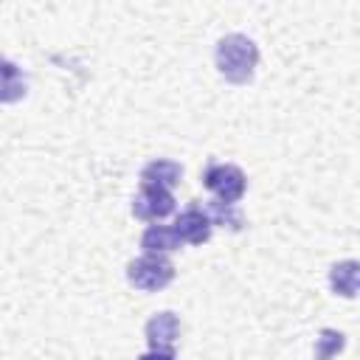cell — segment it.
<instances>
[{"label":"cell","instance_id":"1","mask_svg":"<svg viewBox=\"0 0 360 360\" xmlns=\"http://www.w3.org/2000/svg\"><path fill=\"white\" fill-rule=\"evenodd\" d=\"M214 59H217V70L231 84H248L259 65V48L245 34H228L217 42Z\"/></svg>","mask_w":360,"mask_h":360},{"label":"cell","instance_id":"2","mask_svg":"<svg viewBox=\"0 0 360 360\" xmlns=\"http://www.w3.org/2000/svg\"><path fill=\"white\" fill-rule=\"evenodd\" d=\"M127 278L135 290L158 292L174 278V264L160 253H143L127 264Z\"/></svg>","mask_w":360,"mask_h":360},{"label":"cell","instance_id":"3","mask_svg":"<svg viewBox=\"0 0 360 360\" xmlns=\"http://www.w3.org/2000/svg\"><path fill=\"white\" fill-rule=\"evenodd\" d=\"M202 183H205V188L214 191L217 200H222V202H236V200H242V194H245V188H248L245 172H242L239 166H233V163H214V166H208L205 174H202Z\"/></svg>","mask_w":360,"mask_h":360},{"label":"cell","instance_id":"4","mask_svg":"<svg viewBox=\"0 0 360 360\" xmlns=\"http://www.w3.org/2000/svg\"><path fill=\"white\" fill-rule=\"evenodd\" d=\"M174 211V197L169 188L143 183L141 191L132 197V214L138 219H163Z\"/></svg>","mask_w":360,"mask_h":360},{"label":"cell","instance_id":"5","mask_svg":"<svg viewBox=\"0 0 360 360\" xmlns=\"http://www.w3.org/2000/svg\"><path fill=\"white\" fill-rule=\"evenodd\" d=\"M174 231L180 233L183 242H188V245H202V242H208V236H211V219H208V214H205L202 208L191 205V208H186V211L177 217Z\"/></svg>","mask_w":360,"mask_h":360},{"label":"cell","instance_id":"6","mask_svg":"<svg viewBox=\"0 0 360 360\" xmlns=\"http://www.w3.org/2000/svg\"><path fill=\"white\" fill-rule=\"evenodd\" d=\"M146 340L152 349H172L174 340L180 338V321L174 312H155L146 321Z\"/></svg>","mask_w":360,"mask_h":360},{"label":"cell","instance_id":"7","mask_svg":"<svg viewBox=\"0 0 360 360\" xmlns=\"http://www.w3.org/2000/svg\"><path fill=\"white\" fill-rule=\"evenodd\" d=\"M329 287L335 295L354 298L360 292V262L357 259H343L335 262L329 270Z\"/></svg>","mask_w":360,"mask_h":360},{"label":"cell","instance_id":"8","mask_svg":"<svg viewBox=\"0 0 360 360\" xmlns=\"http://www.w3.org/2000/svg\"><path fill=\"white\" fill-rule=\"evenodd\" d=\"M180 177H183V166L174 160H166V158L149 160L141 169V180L149 186H160V188H174L180 183Z\"/></svg>","mask_w":360,"mask_h":360},{"label":"cell","instance_id":"9","mask_svg":"<svg viewBox=\"0 0 360 360\" xmlns=\"http://www.w3.org/2000/svg\"><path fill=\"white\" fill-rule=\"evenodd\" d=\"M180 245H183V239L174 231V225H149L143 231V236H141V248L146 253H160L163 256V253L177 250Z\"/></svg>","mask_w":360,"mask_h":360},{"label":"cell","instance_id":"10","mask_svg":"<svg viewBox=\"0 0 360 360\" xmlns=\"http://www.w3.org/2000/svg\"><path fill=\"white\" fill-rule=\"evenodd\" d=\"M211 219V225H222V228H231V231H239L242 228V211L236 208V202H222V200H208L205 208H202Z\"/></svg>","mask_w":360,"mask_h":360},{"label":"cell","instance_id":"11","mask_svg":"<svg viewBox=\"0 0 360 360\" xmlns=\"http://www.w3.org/2000/svg\"><path fill=\"white\" fill-rule=\"evenodd\" d=\"M346 346V335L338 329H321L315 338V349H312V360H332L335 354H340Z\"/></svg>","mask_w":360,"mask_h":360},{"label":"cell","instance_id":"12","mask_svg":"<svg viewBox=\"0 0 360 360\" xmlns=\"http://www.w3.org/2000/svg\"><path fill=\"white\" fill-rule=\"evenodd\" d=\"M138 360H174V352L172 349H149Z\"/></svg>","mask_w":360,"mask_h":360}]
</instances>
